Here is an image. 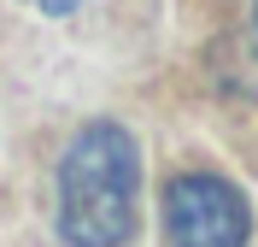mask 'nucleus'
<instances>
[{"instance_id":"1","label":"nucleus","mask_w":258,"mask_h":247,"mask_svg":"<svg viewBox=\"0 0 258 247\" xmlns=\"http://www.w3.org/2000/svg\"><path fill=\"white\" fill-rule=\"evenodd\" d=\"M141 153L123 124H88L59 159V235L71 247H123L135 235Z\"/></svg>"},{"instance_id":"2","label":"nucleus","mask_w":258,"mask_h":247,"mask_svg":"<svg viewBox=\"0 0 258 247\" xmlns=\"http://www.w3.org/2000/svg\"><path fill=\"white\" fill-rule=\"evenodd\" d=\"M164 230L176 247H246L252 212L235 182L211 177V171H182L164 188Z\"/></svg>"},{"instance_id":"3","label":"nucleus","mask_w":258,"mask_h":247,"mask_svg":"<svg viewBox=\"0 0 258 247\" xmlns=\"http://www.w3.org/2000/svg\"><path fill=\"white\" fill-rule=\"evenodd\" d=\"M30 6H41V12H77L82 0H30Z\"/></svg>"}]
</instances>
